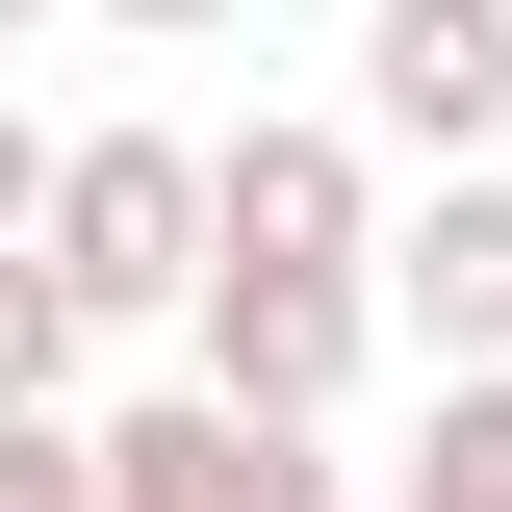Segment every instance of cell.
<instances>
[{
	"instance_id": "7c38bea8",
	"label": "cell",
	"mask_w": 512,
	"mask_h": 512,
	"mask_svg": "<svg viewBox=\"0 0 512 512\" xmlns=\"http://www.w3.org/2000/svg\"><path fill=\"white\" fill-rule=\"evenodd\" d=\"M26 26H52V0H0V52H26Z\"/></svg>"
},
{
	"instance_id": "8992f818",
	"label": "cell",
	"mask_w": 512,
	"mask_h": 512,
	"mask_svg": "<svg viewBox=\"0 0 512 512\" xmlns=\"http://www.w3.org/2000/svg\"><path fill=\"white\" fill-rule=\"evenodd\" d=\"M205 205H231V256H359L384 282V128H231Z\"/></svg>"
},
{
	"instance_id": "30bf717a",
	"label": "cell",
	"mask_w": 512,
	"mask_h": 512,
	"mask_svg": "<svg viewBox=\"0 0 512 512\" xmlns=\"http://www.w3.org/2000/svg\"><path fill=\"white\" fill-rule=\"evenodd\" d=\"M103 26H128V52H205V26H256V0H103Z\"/></svg>"
},
{
	"instance_id": "ba28073f",
	"label": "cell",
	"mask_w": 512,
	"mask_h": 512,
	"mask_svg": "<svg viewBox=\"0 0 512 512\" xmlns=\"http://www.w3.org/2000/svg\"><path fill=\"white\" fill-rule=\"evenodd\" d=\"M384 512H512V359L436 384V436H410V487H384Z\"/></svg>"
},
{
	"instance_id": "9c48e42d",
	"label": "cell",
	"mask_w": 512,
	"mask_h": 512,
	"mask_svg": "<svg viewBox=\"0 0 512 512\" xmlns=\"http://www.w3.org/2000/svg\"><path fill=\"white\" fill-rule=\"evenodd\" d=\"M0 512H103V436H77V410H26V436H0Z\"/></svg>"
},
{
	"instance_id": "277c9868",
	"label": "cell",
	"mask_w": 512,
	"mask_h": 512,
	"mask_svg": "<svg viewBox=\"0 0 512 512\" xmlns=\"http://www.w3.org/2000/svg\"><path fill=\"white\" fill-rule=\"evenodd\" d=\"M359 128L461 180V154L512 128V0H359Z\"/></svg>"
},
{
	"instance_id": "3957f363",
	"label": "cell",
	"mask_w": 512,
	"mask_h": 512,
	"mask_svg": "<svg viewBox=\"0 0 512 512\" xmlns=\"http://www.w3.org/2000/svg\"><path fill=\"white\" fill-rule=\"evenodd\" d=\"M103 512H333V436L308 410H231V384H128L103 410Z\"/></svg>"
},
{
	"instance_id": "6da1fadb",
	"label": "cell",
	"mask_w": 512,
	"mask_h": 512,
	"mask_svg": "<svg viewBox=\"0 0 512 512\" xmlns=\"http://www.w3.org/2000/svg\"><path fill=\"white\" fill-rule=\"evenodd\" d=\"M205 256H231V205H205V128H77L52 154V282L103 333H180Z\"/></svg>"
},
{
	"instance_id": "7a4b0ae2",
	"label": "cell",
	"mask_w": 512,
	"mask_h": 512,
	"mask_svg": "<svg viewBox=\"0 0 512 512\" xmlns=\"http://www.w3.org/2000/svg\"><path fill=\"white\" fill-rule=\"evenodd\" d=\"M180 359L231 384V410H308V436H333V384L384 359V282H359V256H205Z\"/></svg>"
},
{
	"instance_id": "52a82bcc",
	"label": "cell",
	"mask_w": 512,
	"mask_h": 512,
	"mask_svg": "<svg viewBox=\"0 0 512 512\" xmlns=\"http://www.w3.org/2000/svg\"><path fill=\"white\" fill-rule=\"evenodd\" d=\"M77 359H103V308L52 282V231H0V436H26V410H77Z\"/></svg>"
},
{
	"instance_id": "5b68a950",
	"label": "cell",
	"mask_w": 512,
	"mask_h": 512,
	"mask_svg": "<svg viewBox=\"0 0 512 512\" xmlns=\"http://www.w3.org/2000/svg\"><path fill=\"white\" fill-rule=\"evenodd\" d=\"M384 333H410L436 384H487V359H512V180H487V154L384 231Z\"/></svg>"
},
{
	"instance_id": "8fae6325",
	"label": "cell",
	"mask_w": 512,
	"mask_h": 512,
	"mask_svg": "<svg viewBox=\"0 0 512 512\" xmlns=\"http://www.w3.org/2000/svg\"><path fill=\"white\" fill-rule=\"evenodd\" d=\"M0 231H52V154H26V103H0Z\"/></svg>"
}]
</instances>
